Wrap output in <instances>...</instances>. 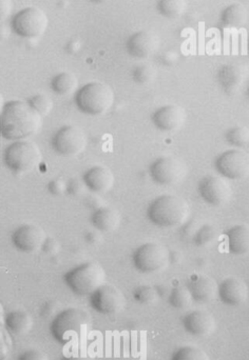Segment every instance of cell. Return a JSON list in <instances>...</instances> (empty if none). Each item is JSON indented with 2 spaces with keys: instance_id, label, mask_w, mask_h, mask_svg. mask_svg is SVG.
Wrapping results in <instances>:
<instances>
[{
  "instance_id": "1",
  "label": "cell",
  "mask_w": 249,
  "mask_h": 360,
  "mask_svg": "<svg viewBox=\"0 0 249 360\" xmlns=\"http://www.w3.org/2000/svg\"><path fill=\"white\" fill-rule=\"evenodd\" d=\"M41 118L28 102H6L3 112L0 113V136L10 142L32 137L41 128Z\"/></svg>"
},
{
  "instance_id": "2",
  "label": "cell",
  "mask_w": 249,
  "mask_h": 360,
  "mask_svg": "<svg viewBox=\"0 0 249 360\" xmlns=\"http://www.w3.org/2000/svg\"><path fill=\"white\" fill-rule=\"evenodd\" d=\"M191 209L185 199L175 195H162L152 201L147 209V217L160 227H175L188 219Z\"/></svg>"
},
{
  "instance_id": "3",
  "label": "cell",
  "mask_w": 249,
  "mask_h": 360,
  "mask_svg": "<svg viewBox=\"0 0 249 360\" xmlns=\"http://www.w3.org/2000/svg\"><path fill=\"white\" fill-rule=\"evenodd\" d=\"M114 96L111 87L104 82L93 81L77 91L75 104L80 112L86 115L100 116L113 106Z\"/></svg>"
},
{
  "instance_id": "4",
  "label": "cell",
  "mask_w": 249,
  "mask_h": 360,
  "mask_svg": "<svg viewBox=\"0 0 249 360\" xmlns=\"http://www.w3.org/2000/svg\"><path fill=\"white\" fill-rule=\"evenodd\" d=\"M89 322L90 315L83 308H66L51 322V334L61 345H69L83 335Z\"/></svg>"
},
{
  "instance_id": "5",
  "label": "cell",
  "mask_w": 249,
  "mask_h": 360,
  "mask_svg": "<svg viewBox=\"0 0 249 360\" xmlns=\"http://www.w3.org/2000/svg\"><path fill=\"white\" fill-rule=\"evenodd\" d=\"M64 280L75 295L90 296L106 284L107 274L98 262L90 261L67 272Z\"/></svg>"
},
{
  "instance_id": "6",
  "label": "cell",
  "mask_w": 249,
  "mask_h": 360,
  "mask_svg": "<svg viewBox=\"0 0 249 360\" xmlns=\"http://www.w3.org/2000/svg\"><path fill=\"white\" fill-rule=\"evenodd\" d=\"M43 161L39 146L31 140L12 142L3 152L6 167L15 174H25L36 169Z\"/></svg>"
},
{
  "instance_id": "7",
  "label": "cell",
  "mask_w": 249,
  "mask_h": 360,
  "mask_svg": "<svg viewBox=\"0 0 249 360\" xmlns=\"http://www.w3.org/2000/svg\"><path fill=\"white\" fill-rule=\"evenodd\" d=\"M48 27V15L39 7L25 8L12 19V29L23 38H39Z\"/></svg>"
},
{
  "instance_id": "8",
  "label": "cell",
  "mask_w": 249,
  "mask_h": 360,
  "mask_svg": "<svg viewBox=\"0 0 249 360\" xmlns=\"http://www.w3.org/2000/svg\"><path fill=\"white\" fill-rule=\"evenodd\" d=\"M132 258L138 272L151 274L160 272L168 266L169 251L160 243H144L136 249Z\"/></svg>"
},
{
  "instance_id": "9",
  "label": "cell",
  "mask_w": 249,
  "mask_h": 360,
  "mask_svg": "<svg viewBox=\"0 0 249 360\" xmlns=\"http://www.w3.org/2000/svg\"><path fill=\"white\" fill-rule=\"evenodd\" d=\"M150 176L154 183L173 185L181 183L187 174L185 162L173 156L158 158L150 166Z\"/></svg>"
},
{
  "instance_id": "10",
  "label": "cell",
  "mask_w": 249,
  "mask_h": 360,
  "mask_svg": "<svg viewBox=\"0 0 249 360\" xmlns=\"http://www.w3.org/2000/svg\"><path fill=\"white\" fill-rule=\"evenodd\" d=\"M84 131L76 126H65L59 128L52 137L54 151L63 157H75L86 148Z\"/></svg>"
},
{
  "instance_id": "11",
  "label": "cell",
  "mask_w": 249,
  "mask_h": 360,
  "mask_svg": "<svg viewBox=\"0 0 249 360\" xmlns=\"http://www.w3.org/2000/svg\"><path fill=\"white\" fill-rule=\"evenodd\" d=\"M215 167L217 173L227 179H244L249 173L248 155L240 149L228 150L217 156Z\"/></svg>"
},
{
  "instance_id": "12",
  "label": "cell",
  "mask_w": 249,
  "mask_h": 360,
  "mask_svg": "<svg viewBox=\"0 0 249 360\" xmlns=\"http://www.w3.org/2000/svg\"><path fill=\"white\" fill-rule=\"evenodd\" d=\"M89 297L93 310L102 315H113L118 313L126 304V298L122 291L113 284H102Z\"/></svg>"
},
{
  "instance_id": "13",
  "label": "cell",
  "mask_w": 249,
  "mask_h": 360,
  "mask_svg": "<svg viewBox=\"0 0 249 360\" xmlns=\"http://www.w3.org/2000/svg\"><path fill=\"white\" fill-rule=\"evenodd\" d=\"M197 191L207 205L221 207L228 203L232 190L226 180L217 176L207 175L199 180Z\"/></svg>"
},
{
  "instance_id": "14",
  "label": "cell",
  "mask_w": 249,
  "mask_h": 360,
  "mask_svg": "<svg viewBox=\"0 0 249 360\" xmlns=\"http://www.w3.org/2000/svg\"><path fill=\"white\" fill-rule=\"evenodd\" d=\"M43 229L33 223L19 225L12 234V243L17 250L23 253H34L41 250L47 238Z\"/></svg>"
},
{
  "instance_id": "15",
  "label": "cell",
  "mask_w": 249,
  "mask_h": 360,
  "mask_svg": "<svg viewBox=\"0 0 249 360\" xmlns=\"http://www.w3.org/2000/svg\"><path fill=\"white\" fill-rule=\"evenodd\" d=\"M161 38L152 31H140L134 33L127 41V50L136 58L145 59L159 51Z\"/></svg>"
},
{
  "instance_id": "16",
  "label": "cell",
  "mask_w": 249,
  "mask_h": 360,
  "mask_svg": "<svg viewBox=\"0 0 249 360\" xmlns=\"http://www.w3.org/2000/svg\"><path fill=\"white\" fill-rule=\"evenodd\" d=\"M185 331L195 337H206L217 329L215 316L204 310H195L183 318Z\"/></svg>"
},
{
  "instance_id": "17",
  "label": "cell",
  "mask_w": 249,
  "mask_h": 360,
  "mask_svg": "<svg viewBox=\"0 0 249 360\" xmlns=\"http://www.w3.org/2000/svg\"><path fill=\"white\" fill-rule=\"evenodd\" d=\"M217 296L227 306H241L248 300V286L240 278L228 277L217 284Z\"/></svg>"
},
{
  "instance_id": "18",
  "label": "cell",
  "mask_w": 249,
  "mask_h": 360,
  "mask_svg": "<svg viewBox=\"0 0 249 360\" xmlns=\"http://www.w3.org/2000/svg\"><path fill=\"white\" fill-rule=\"evenodd\" d=\"M185 120V110L177 104L161 106L152 115V122L162 132H175L183 126Z\"/></svg>"
},
{
  "instance_id": "19",
  "label": "cell",
  "mask_w": 249,
  "mask_h": 360,
  "mask_svg": "<svg viewBox=\"0 0 249 360\" xmlns=\"http://www.w3.org/2000/svg\"><path fill=\"white\" fill-rule=\"evenodd\" d=\"M246 77V67L237 63L222 65L217 73V81L228 95L237 94L242 89Z\"/></svg>"
},
{
  "instance_id": "20",
  "label": "cell",
  "mask_w": 249,
  "mask_h": 360,
  "mask_svg": "<svg viewBox=\"0 0 249 360\" xmlns=\"http://www.w3.org/2000/svg\"><path fill=\"white\" fill-rule=\"evenodd\" d=\"M187 289L191 292L193 302L199 304H208L217 296V282L207 275H191Z\"/></svg>"
},
{
  "instance_id": "21",
  "label": "cell",
  "mask_w": 249,
  "mask_h": 360,
  "mask_svg": "<svg viewBox=\"0 0 249 360\" xmlns=\"http://www.w3.org/2000/svg\"><path fill=\"white\" fill-rule=\"evenodd\" d=\"M83 181L93 193H106L113 187L116 177L109 168L94 166L85 173Z\"/></svg>"
},
{
  "instance_id": "22",
  "label": "cell",
  "mask_w": 249,
  "mask_h": 360,
  "mask_svg": "<svg viewBox=\"0 0 249 360\" xmlns=\"http://www.w3.org/2000/svg\"><path fill=\"white\" fill-rule=\"evenodd\" d=\"M227 245L231 254L244 256L249 251V230L245 225H233L226 232Z\"/></svg>"
},
{
  "instance_id": "23",
  "label": "cell",
  "mask_w": 249,
  "mask_h": 360,
  "mask_svg": "<svg viewBox=\"0 0 249 360\" xmlns=\"http://www.w3.org/2000/svg\"><path fill=\"white\" fill-rule=\"evenodd\" d=\"M91 221L96 230L100 231V233H109L118 229L120 223V216L113 207L102 205L96 209Z\"/></svg>"
},
{
  "instance_id": "24",
  "label": "cell",
  "mask_w": 249,
  "mask_h": 360,
  "mask_svg": "<svg viewBox=\"0 0 249 360\" xmlns=\"http://www.w3.org/2000/svg\"><path fill=\"white\" fill-rule=\"evenodd\" d=\"M6 328L11 335L23 336L32 329L33 318L25 310H14L5 318Z\"/></svg>"
},
{
  "instance_id": "25",
  "label": "cell",
  "mask_w": 249,
  "mask_h": 360,
  "mask_svg": "<svg viewBox=\"0 0 249 360\" xmlns=\"http://www.w3.org/2000/svg\"><path fill=\"white\" fill-rule=\"evenodd\" d=\"M248 9L243 3H232L222 13V23L225 27L240 29L248 23Z\"/></svg>"
},
{
  "instance_id": "26",
  "label": "cell",
  "mask_w": 249,
  "mask_h": 360,
  "mask_svg": "<svg viewBox=\"0 0 249 360\" xmlns=\"http://www.w3.org/2000/svg\"><path fill=\"white\" fill-rule=\"evenodd\" d=\"M78 87V79L71 72H61L53 77L51 88L61 96L72 94Z\"/></svg>"
},
{
  "instance_id": "27",
  "label": "cell",
  "mask_w": 249,
  "mask_h": 360,
  "mask_svg": "<svg viewBox=\"0 0 249 360\" xmlns=\"http://www.w3.org/2000/svg\"><path fill=\"white\" fill-rule=\"evenodd\" d=\"M168 302L173 308L185 310L193 304V300L187 286H177L170 292Z\"/></svg>"
},
{
  "instance_id": "28",
  "label": "cell",
  "mask_w": 249,
  "mask_h": 360,
  "mask_svg": "<svg viewBox=\"0 0 249 360\" xmlns=\"http://www.w3.org/2000/svg\"><path fill=\"white\" fill-rule=\"evenodd\" d=\"M159 11L167 19H179L187 8L186 0H160Z\"/></svg>"
},
{
  "instance_id": "29",
  "label": "cell",
  "mask_w": 249,
  "mask_h": 360,
  "mask_svg": "<svg viewBox=\"0 0 249 360\" xmlns=\"http://www.w3.org/2000/svg\"><path fill=\"white\" fill-rule=\"evenodd\" d=\"M226 140L237 149H246L249 144V131L247 126H235L229 128Z\"/></svg>"
},
{
  "instance_id": "30",
  "label": "cell",
  "mask_w": 249,
  "mask_h": 360,
  "mask_svg": "<svg viewBox=\"0 0 249 360\" xmlns=\"http://www.w3.org/2000/svg\"><path fill=\"white\" fill-rule=\"evenodd\" d=\"M133 297L138 304L150 306V304H155L158 302L160 294L157 288L144 284V286H138L134 290Z\"/></svg>"
},
{
  "instance_id": "31",
  "label": "cell",
  "mask_w": 249,
  "mask_h": 360,
  "mask_svg": "<svg viewBox=\"0 0 249 360\" xmlns=\"http://www.w3.org/2000/svg\"><path fill=\"white\" fill-rule=\"evenodd\" d=\"M217 237H219V232L215 225H199L193 240L197 247H207L217 240Z\"/></svg>"
},
{
  "instance_id": "32",
  "label": "cell",
  "mask_w": 249,
  "mask_h": 360,
  "mask_svg": "<svg viewBox=\"0 0 249 360\" xmlns=\"http://www.w3.org/2000/svg\"><path fill=\"white\" fill-rule=\"evenodd\" d=\"M171 360H210V358L199 348L185 346L175 352Z\"/></svg>"
},
{
  "instance_id": "33",
  "label": "cell",
  "mask_w": 249,
  "mask_h": 360,
  "mask_svg": "<svg viewBox=\"0 0 249 360\" xmlns=\"http://www.w3.org/2000/svg\"><path fill=\"white\" fill-rule=\"evenodd\" d=\"M28 104L31 106V108H32L35 112L39 113L41 117L48 116L53 109L52 100L45 94L33 95V96L28 100Z\"/></svg>"
},
{
  "instance_id": "34",
  "label": "cell",
  "mask_w": 249,
  "mask_h": 360,
  "mask_svg": "<svg viewBox=\"0 0 249 360\" xmlns=\"http://www.w3.org/2000/svg\"><path fill=\"white\" fill-rule=\"evenodd\" d=\"M158 76L157 68L149 63L138 65L133 71V79L136 84L149 85L153 82Z\"/></svg>"
},
{
  "instance_id": "35",
  "label": "cell",
  "mask_w": 249,
  "mask_h": 360,
  "mask_svg": "<svg viewBox=\"0 0 249 360\" xmlns=\"http://www.w3.org/2000/svg\"><path fill=\"white\" fill-rule=\"evenodd\" d=\"M17 360H49V358L39 350L28 349L19 354Z\"/></svg>"
},
{
  "instance_id": "36",
  "label": "cell",
  "mask_w": 249,
  "mask_h": 360,
  "mask_svg": "<svg viewBox=\"0 0 249 360\" xmlns=\"http://www.w3.org/2000/svg\"><path fill=\"white\" fill-rule=\"evenodd\" d=\"M85 188H86V185H85L84 181L78 179V178H72V179H70V181L67 183V192L73 196L82 195Z\"/></svg>"
},
{
  "instance_id": "37",
  "label": "cell",
  "mask_w": 249,
  "mask_h": 360,
  "mask_svg": "<svg viewBox=\"0 0 249 360\" xmlns=\"http://www.w3.org/2000/svg\"><path fill=\"white\" fill-rule=\"evenodd\" d=\"M48 190L52 195L61 196L67 192V183H65L64 179L56 178V179L51 180L48 185Z\"/></svg>"
},
{
  "instance_id": "38",
  "label": "cell",
  "mask_w": 249,
  "mask_h": 360,
  "mask_svg": "<svg viewBox=\"0 0 249 360\" xmlns=\"http://www.w3.org/2000/svg\"><path fill=\"white\" fill-rule=\"evenodd\" d=\"M41 250L48 255H55L59 251V243L56 239L52 238V237H47L45 243H43Z\"/></svg>"
},
{
  "instance_id": "39",
  "label": "cell",
  "mask_w": 249,
  "mask_h": 360,
  "mask_svg": "<svg viewBox=\"0 0 249 360\" xmlns=\"http://www.w3.org/2000/svg\"><path fill=\"white\" fill-rule=\"evenodd\" d=\"M180 55L179 53L175 50H168L166 52H164L163 54L160 57V61H161L162 65H175L179 60Z\"/></svg>"
},
{
  "instance_id": "40",
  "label": "cell",
  "mask_w": 249,
  "mask_h": 360,
  "mask_svg": "<svg viewBox=\"0 0 249 360\" xmlns=\"http://www.w3.org/2000/svg\"><path fill=\"white\" fill-rule=\"evenodd\" d=\"M199 227V225L197 221H188V223H186L184 225L183 231H182V237L184 239H191L193 240V236H195Z\"/></svg>"
},
{
  "instance_id": "41",
  "label": "cell",
  "mask_w": 249,
  "mask_h": 360,
  "mask_svg": "<svg viewBox=\"0 0 249 360\" xmlns=\"http://www.w3.org/2000/svg\"><path fill=\"white\" fill-rule=\"evenodd\" d=\"M13 9V0H0V21H6L11 16Z\"/></svg>"
},
{
  "instance_id": "42",
  "label": "cell",
  "mask_w": 249,
  "mask_h": 360,
  "mask_svg": "<svg viewBox=\"0 0 249 360\" xmlns=\"http://www.w3.org/2000/svg\"><path fill=\"white\" fill-rule=\"evenodd\" d=\"M85 239H86V241L89 243V245H98L100 243H102V234H100V231L92 230L89 231V232L86 233V236H85Z\"/></svg>"
},
{
  "instance_id": "43",
  "label": "cell",
  "mask_w": 249,
  "mask_h": 360,
  "mask_svg": "<svg viewBox=\"0 0 249 360\" xmlns=\"http://www.w3.org/2000/svg\"><path fill=\"white\" fill-rule=\"evenodd\" d=\"M80 49H82V41L80 39H73L67 47V50L71 54H76V53L80 52Z\"/></svg>"
},
{
  "instance_id": "44",
  "label": "cell",
  "mask_w": 249,
  "mask_h": 360,
  "mask_svg": "<svg viewBox=\"0 0 249 360\" xmlns=\"http://www.w3.org/2000/svg\"><path fill=\"white\" fill-rule=\"evenodd\" d=\"M182 259H183V254L180 251H173V252H169V262L171 264H180Z\"/></svg>"
},
{
  "instance_id": "45",
  "label": "cell",
  "mask_w": 249,
  "mask_h": 360,
  "mask_svg": "<svg viewBox=\"0 0 249 360\" xmlns=\"http://www.w3.org/2000/svg\"><path fill=\"white\" fill-rule=\"evenodd\" d=\"M61 360H92L91 358L86 357V356H66V357L61 358Z\"/></svg>"
},
{
  "instance_id": "46",
  "label": "cell",
  "mask_w": 249,
  "mask_h": 360,
  "mask_svg": "<svg viewBox=\"0 0 249 360\" xmlns=\"http://www.w3.org/2000/svg\"><path fill=\"white\" fill-rule=\"evenodd\" d=\"M5 98H3V94L0 93V113L3 112V106H5Z\"/></svg>"
},
{
  "instance_id": "47",
  "label": "cell",
  "mask_w": 249,
  "mask_h": 360,
  "mask_svg": "<svg viewBox=\"0 0 249 360\" xmlns=\"http://www.w3.org/2000/svg\"><path fill=\"white\" fill-rule=\"evenodd\" d=\"M92 3H106L107 0H91Z\"/></svg>"
}]
</instances>
